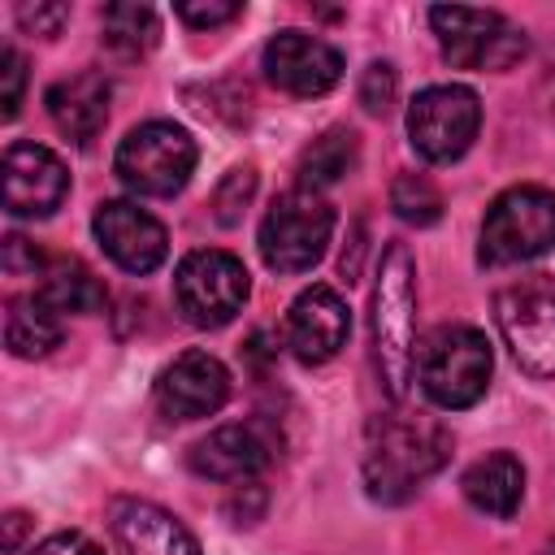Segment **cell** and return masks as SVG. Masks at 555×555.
Instances as JSON below:
<instances>
[{"label": "cell", "instance_id": "obj_1", "mask_svg": "<svg viewBox=\"0 0 555 555\" xmlns=\"http://www.w3.org/2000/svg\"><path fill=\"white\" fill-rule=\"evenodd\" d=\"M451 460V434L425 412H377L364 434V486L377 503L412 499Z\"/></svg>", "mask_w": 555, "mask_h": 555}, {"label": "cell", "instance_id": "obj_2", "mask_svg": "<svg viewBox=\"0 0 555 555\" xmlns=\"http://www.w3.org/2000/svg\"><path fill=\"white\" fill-rule=\"evenodd\" d=\"M373 364L390 403L408 399L416 377V260L403 243H390L373 282Z\"/></svg>", "mask_w": 555, "mask_h": 555}, {"label": "cell", "instance_id": "obj_3", "mask_svg": "<svg viewBox=\"0 0 555 555\" xmlns=\"http://www.w3.org/2000/svg\"><path fill=\"white\" fill-rule=\"evenodd\" d=\"M490 373H494V356H490V343L481 330L473 325H438L421 351H416V377H421V390L447 408V412H460V408H473L486 386H490Z\"/></svg>", "mask_w": 555, "mask_h": 555}, {"label": "cell", "instance_id": "obj_4", "mask_svg": "<svg viewBox=\"0 0 555 555\" xmlns=\"http://www.w3.org/2000/svg\"><path fill=\"white\" fill-rule=\"evenodd\" d=\"M555 247V195L546 186H507L481 221L477 260L486 269L525 264Z\"/></svg>", "mask_w": 555, "mask_h": 555}, {"label": "cell", "instance_id": "obj_5", "mask_svg": "<svg viewBox=\"0 0 555 555\" xmlns=\"http://www.w3.org/2000/svg\"><path fill=\"white\" fill-rule=\"evenodd\" d=\"M334 234V204L321 191H282L260 221V256L273 273H308Z\"/></svg>", "mask_w": 555, "mask_h": 555}, {"label": "cell", "instance_id": "obj_6", "mask_svg": "<svg viewBox=\"0 0 555 555\" xmlns=\"http://www.w3.org/2000/svg\"><path fill=\"white\" fill-rule=\"evenodd\" d=\"M494 325L529 377H555V278L529 273L494 295Z\"/></svg>", "mask_w": 555, "mask_h": 555}, {"label": "cell", "instance_id": "obj_7", "mask_svg": "<svg viewBox=\"0 0 555 555\" xmlns=\"http://www.w3.org/2000/svg\"><path fill=\"white\" fill-rule=\"evenodd\" d=\"M195 160H199L195 139L182 126H173V121H143V126H134L121 139V147L113 156V169H117V178L134 195L169 199V195H178L191 182Z\"/></svg>", "mask_w": 555, "mask_h": 555}, {"label": "cell", "instance_id": "obj_8", "mask_svg": "<svg viewBox=\"0 0 555 555\" xmlns=\"http://www.w3.org/2000/svg\"><path fill=\"white\" fill-rule=\"evenodd\" d=\"M429 26L438 35V48L460 69H512L525 56V30L512 26L494 9H464V4H438L429 9Z\"/></svg>", "mask_w": 555, "mask_h": 555}, {"label": "cell", "instance_id": "obj_9", "mask_svg": "<svg viewBox=\"0 0 555 555\" xmlns=\"http://www.w3.org/2000/svg\"><path fill=\"white\" fill-rule=\"evenodd\" d=\"M247 291H251V278H247L243 260L230 251H217V247H199V251L182 256V264L173 273V304L199 330H217V325L234 321V312L247 304Z\"/></svg>", "mask_w": 555, "mask_h": 555}, {"label": "cell", "instance_id": "obj_10", "mask_svg": "<svg viewBox=\"0 0 555 555\" xmlns=\"http://www.w3.org/2000/svg\"><path fill=\"white\" fill-rule=\"evenodd\" d=\"M481 126V104L468 87L460 82H438L425 87L412 104H408V139L416 147V156H425L429 165H451L460 160Z\"/></svg>", "mask_w": 555, "mask_h": 555}, {"label": "cell", "instance_id": "obj_11", "mask_svg": "<svg viewBox=\"0 0 555 555\" xmlns=\"http://www.w3.org/2000/svg\"><path fill=\"white\" fill-rule=\"evenodd\" d=\"M260 69H264V78L278 91L299 95V100H312V95H325V91L338 87V78H343V52L334 43H325L321 35L278 30L264 43Z\"/></svg>", "mask_w": 555, "mask_h": 555}, {"label": "cell", "instance_id": "obj_12", "mask_svg": "<svg viewBox=\"0 0 555 555\" xmlns=\"http://www.w3.org/2000/svg\"><path fill=\"white\" fill-rule=\"evenodd\" d=\"M0 191H4V212L52 217L69 195V169L43 143H9L0 160Z\"/></svg>", "mask_w": 555, "mask_h": 555}, {"label": "cell", "instance_id": "obj_13", "mask_svg": "<svg viewBox=\"0 0 555 555\" xmlns=\"http://www.w3.org/2000/svg\"><path fill=\"white\" fill-rule=\"evenodd\" d=\"M91 230H95L104 256L117 269L134 273V278H143V273L165 264V251H169L165 225L147 208H139L130 199H104L95 208V217H91Z\"/></svg>", "mask_w": 555, "mask_h": 555}, {"label": "cell", "instance_id": "obj_14", "mask_svg": "<svg viewBox=\"0 0 555 555\" xmlns=\"http://www.w3.org/2000/svg\"><path fill=\"white\" fill-rule=\"evenodd\" d=\"M230 399V373L217 356L191 347L173 356L156 377V412L165 421H199L212 416Z\"/></svg>", "mask_w": 555, "mask_h": 555}, {"label": "cell", "instance_id": "obj_15", "mask_svg": "<svg viewBox=\"0 0 555 555\" xmlns=\"http://www.w3.org/2000/svg\"><path fill=\"white\" fill-rule=\"evenodd\" d=\"M351 312L334 286H308L286 312V347L299 364H325L347 347Z\"/></svg>", "mask_w": 555, "mask_h": 555}, {"label": "cell", "instance_id": "obj_16", "mask_svg": "<svg viewBox=\"0 0 555 555\" xmlns=\"http://www.w3.org/2000/svg\"><path fill=\"white\" fill-rule=\"evenodd\" d=\"M108 529L121 555H204L191 529L147 499H117L108 512Z\"/></svg>", "mask_w": 555, "mask_h": 555}, {"label": "cell", "instance_id": "obj_17", "mask_svg": "<svg viewBox=\"0 0 555 555\" xmlns=\"http://www.w3.org/2000/svg\"><path fill=\"white\" fill-rule=\"evenodd\" d=\"M273 460L269 438L256 425H221L186 451V464L204 481H256Z\"/></svg>", "mask_w": 555, "mask_h": 555}, {"label": "cell", "instance_id": "obj_18", "mask_svg": "<svg viewBox=\"0 0 555 555\" xmlns=\"http://www.w3.org/2000/svg\"><path fill=\"white\" fill-rule=\"evenodd\" d=\"M108 100H113L108 78L95 69H82V74L52 82L43 95V108L69 143H91L100 134V126L108 121Z\"/></svg>", "mask_w": 555, "mask_h": 555}, {"label": "cell", "instance_id": "obj_19", "mask_svg": "<svg viewBox=\"0 0 555 555\" xmlns=\"http://www.w3.org/2000/svg\"><path fill=\"white\" fill-rule=\"evenodd\" d=\"M460 486H464V499L477 512L507 520L520 507V499H525V464L512 451H490L477 464H468Z\"/></svg>", "mask_w": 555, "mask_h": 555}, {"label": "cell", "instance_id": "obj_20", "mask_svg": "<svg viewBox=\"0 0 555 555\" xmlns=\"http://www.w3.org/2000/svg\"><path fill=\"white\" fill-rule=\"evenodd\" d=\"M65 325H61V312L52 304H43L39 295H17L9 299V312H4V347L22 360H39L48 356L56 343H61Z\"/></svg>", "mask_w": 555, "mask_h": 555}, {"label": "cell", "instance_id": "obj_21", "mask_svg": "<svg viewBox=\"0 0 555 555\" xmlns=\"http://www.w3.org/2000/svg\"><path fill=\"white\" fill-rule=\"evenodd\" d=\"M43 282H39V299L43 304H52L61 317L65 312H100L104 308V286H100V278L82 264V260H74V256H56V260H48V269L39 273Z\"/></svg>", "mask_w": 555, "mask_h": 555}, {"label": "cell", "instance_id": "obj_22", "mask_svg": "<svg viewBox=\"0 0 555 555\" xmlns=\"http://www.w3.org/2000/svg\"><path fill=\"white\" fill-rule=\"evenodd\" d=\"M356 160H360V139H356V130L334 126V130L317 134V139L304 147V156H299V186H308V191L334 186V182H343V178L356 169Z\"/></svg>", "mask_w": 555, "mask_h": 555}, {"label": "cell", "instance_id": "obj_23", "mask_svg": "<svg viewBox=\"0 0 555 555\" xmlns=\"http://www.w3.org/2000/svg\"><path fill=\"white\" fill-rule=\"evenodd\" d=\"M100 39H104V48L113 52V56H126V61H134V56H147L152 48H156V39H160V17H156V9L152 4H108L104 13H100Z\"/></svg>", "mask_w": 555, "mask_h": 555}, {"label": "cell", "instance_id": "obj_24", "mask_svg": "<svg viewBox=\"0 0 555 555\" xmlns=\"http://www.w3.org/2000/svg\"><path fill=\"white\" fill-rule=\"evenodd\" d=\"M390 208H395V217L403 225L425 230V225H434L442 217V191L425 173H399L390 182Z\"/></svg>", "mask_w": 555, "mask_h": 555}, {"label": "cell", "instance_id": "obj_25", "mask_svg": "<svg viewBox=\"0 0 555 555\" xmlns=\"http://www.w3.org/2000/svg\"><path fill=\"white\" fill-rule=\"evenodd\" d=\"M251 195H256V169L251 165H234L217 182V191H212V217H217V225H238L243 212H247V204H251Z\"/></svg>", "mask_w": 555, "mask_h": 555}, {"label": "cell", "instance_id": "obj_26", "mask_svg": "<svg viewBox=\"0 0 555 555\" xmlns=\"http://www.w3.org/2000/svg\"><path fill=\"white\" fill-rule=\"evenodd\" d=\"M399 95V74L390 61H369V69L360 74V104L369 117H386L395 108Z\"/></svg>", "mask_w": 555, "mask_h": 555}, {"label": "cell", "instance_id": "obj_27", "mask_svg": "<svg viewBox=\"0 0 555 555\" xmlns=\"http://www.w3.org/2000/svg\"><path fill=\"white\" fill-rule=\"evenodd\" d=\"M22 87H26V61L17 48H0V117L13 121L17 104H22Z\"/></svg>", "mask_w": 555, "mask_h": 555}, {"label": "cell", "instance_id": "obj_28", "mask_svg": "<svg viewBox=\"0 0 555 555\" xmlns=\"http://www.w3.org/2000/svg\"><path fill=\"white\" fill-rule=\"evenodd\" d=\"M17 22L26 35H61V26L69 22V4H17Z\"/></svg>", "mask_w": 555, "mask_h": 555}, {"label": "cell", "instance_id": "obj_29", "mask_svg": "<svg viewBox=\"0 0 555 555\" xmlns=\"http://www.w3.org/2000/svg\"><path fill=\"white\" fill-rule=\"evenodd\" d=\"M0 264H4V273H13V278H26V273H43V269H48L43 251H39L30 238H22V234H9V238H4Z\"/></svg>", "mask_w": 555, "mask_h": 555}, {"label": "cell", "instance_id": "obj_30", "mask_svg": "<svg viewBox=\"0 0 555 555\" xmlns=\"http://www.w3.org/2000/svg\"><path fill=\"white\" fill-rule=\"evenodd\" d=\"M243 13V4H234V0H208V4H178V17L186 22V26H195V30H212V26H225V22H234Z\"/></svg>", "mask_w": 555, "mask_h": 555}, {"label": "cell", "instance_id": "obj_31", "mask_svg": "<svg viewBox=\"0 0 555 555\" xmlns=\"http://www.w3.org/2000/svg\"><path fill=\"white\" fill-rule=\"evenodd\" d=\"M26 555H104L87 533H78V529H65V533H52V538H43L39 546H30Z\"/></svg>", "mask_w": 555, "mask_h": 555}, {"label": "cell", "instance_id": "obj_32", "mask_svg": "<svg viewBox=\"0 0 555 555\" xmlns=\"http://www.w3.org/2000/svg\"><path fill=\"white\" fill-rule=\"evenodd\" d=\"M30 529V516L26 512H9L4 516V555H13L22 546V533Z\"/></svg>", "mask_w": 555, "mask_h": 555}, {"label": "cell", "instance_id": "obj_33", "mask_svg": "<svg viewBox=\"0 0 555 555\" xmlns=\"http://www.w3.org/2000/svg\"><path fill=\"white\" fill-rule=\"evenodd\" d=\"M542 555H555V538H551V542H546V546H542Z\"/></svg>", "mask_w": 555, "mask_h": 555}]
</instances>
